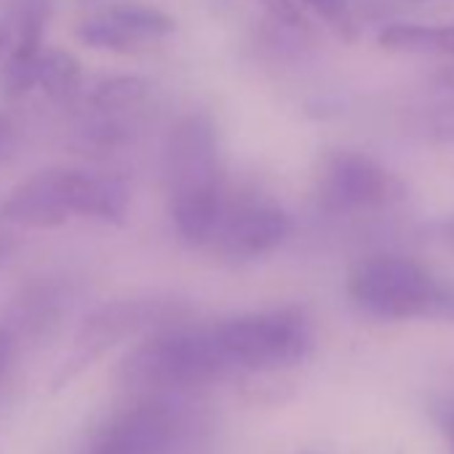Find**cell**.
<instances>
[{
    "label": "cell",
    "mask_w": 454,
    "mask_h": 454,
    "mask_svg": "<svg viewBox=\"0 0 454 454\" xmlns=\"http://www.w3.org/2000/svg\"><path fill=\"white\" fill-rule=\"evenodd\" d=\"M14 142H17V134H14L12 121L0 115V158H6L14 150Z\"/></svg>",
    "instance_id": "cell-18"
},
{
    "label": "cell",
    "mask_w": 454,
    "mask_h": 454,
    "mask_svg": "<svg viewBox=\"0 0 454 454\" xmlns=\"http://www.w3.org/2000/svg\"><path fill=\"white\" fill-rule=\"evenodd\" d=\"M147 91H150L147 81L134 78V75H118V78H107L99 86H94L89 102L94 110L113 115V113H123V110L137 107L147 97Z\"/></svg>",
    "instance_id": "cell-14"
},
{
    "label": "cell",
    "mask_w": 454,
    "mask_h": 454,
    "mask_svg": "<svg viewBox=\"0 0 454 454\" xmlns=\"http://www.w3.org/2000/svg\"><path fill=\"white\" fill-rule=\"evenodd\" d=\"M12 356H14V337L6 326H0V382H4V377L9 372Z\"/></svg>",
    "instance_id": "cell-16"
},
{
    "label": "cell",
    "mask_w": 454,
    "mask_h": 454,
    "mask_svg": "<svg viewBox=\"0 0 454 454\" xmlns=\"http://www.w3.org/2000/svg\"><path fill=\"white\" fill-rule=\"evenodd\" d=\"M6 46H9V33H6L4 27H0V57H4Z\"/></svg>",
    "instance_id": "cell-20"
},
{
    "label": "cell",
    "mask_w": 454,
    "mask_h": 454,
    "mask_svg": "<svg viewBox=\"0 0 454 454\" xmlns=\"http://www.w3.org/2000/svg\"><path fill=\"white\" fill-rule=\"evenodd\" d=\"M380 46L395 54H422V57H454V25L427 27V25H387L380 33Z\"/></svg>",
    "instance_id": "cell-12"
},
{
    "label": "cell",
    "mask_w": 454,
    "mask_h": 454,
    "mask_svg": "<svg viewBox=\"0 0 454 454\" xmlns=\"http://www.w3.org/2000/svg\"><path fill=\"white\" fill-rule=\"evenodd\" d=\"M131 206V187L121 174L86 168H43L17 184L0 216L12 224L46 231L73 216L97 222H123Z\"/></svg>",
    "instance_id": "cell-2"
},
{
    "label": "cell",
    "mask_w": 454,
    "mask_h": 454,
    "mask_svg": "<svg viewBox=\"0 0 454 454\" xmlns=\"http://www.w3.org/2000/svg\"><path fill=\"white\" fill-rule=\"evenodd\" d=\"M83 81V70L81 62L75 59V54L65 51V49H46L41 51L38 59V73H35V86H41V91L54 99V102H67L70 97L78 94Z\"/></svg>",
    "instance_id": "cell-13"
},
{
    "label": "cell",
    "mask_w": 454,
    "mask_h": 454,
    "mask_svg": "<svg viewBox=\"0 0 454 454\" xmlns=\"http://www.w3.org/2000/svg\"><path fill=\"white\" fill-rule=\"evenodd\" d=\"M174 33V20L142 4L110 6L78 25V41L113 54L142 51Z\"/></svg>",
    "instance_id": "cell-10"
},
{
    "label": "cell",
    "mask_w": 454,
    "mask_h": 454,
    "mask_svg": "<svg viewBox=\"0 0 454 454\" xmlns=\"http://www.w3.org/2000/svg\"><path fill=\"white\" fill-rule=\"evenodd\" d=\"M435 239H438V244H443L446 249L454 252V216L435 224Z\"/></svg>",
    "instance_id": "cell-19"
},
{
    "label": "cell",
    "mask_w": 454,
    "mask_h": 454,
    "mask_svg": "<svg viewBox=\"0 0 454 454\" xmlns=\"http://www.w3.org/2000/svg\"><path fill=\"white\" fill-rule=\"evenodd\" d=\"M435 417H438V425H441V430L446 433L449 449H451V454H454V403H441L438 411H435Z\"/></svg>",
    "instance_id": "cell-17"
},
{
    "label": "cell",
    "mask_w": 454,
    "mask_h": 454,
    "mask_svg": "<svg viewBox=\"0 0 454 454\" xmlns=\"http://www.w3.org/2000/svg\"><path fill=\"white\" fill-rule=\"evenodd\" d=\"M231 372L211 326L168 324L123 358L121 382L142 393L171 395L211 385Z\"/></svg>",
    "instance_id": "cell-4"
},
{
    "label": "cell",
    "mask_w": 454,
    "mask_h": 454,
    "mask_svg": "<svg viewBox=\"0 0 454 454\" xmlns=\"http://www.w3.org/2000/svg\"><path fill=\"white\" fill-rule=\"evenodd\" d=\"M318 198L332 214H356L401 200L403 184L372 155L358 150H334L321 163Z\"/></svg>",
    "instance_id": "cell-7"
},
{
    "label": "cell",
    "mask_w": 454,
    "mask_h": 454,
    "mask_svg": "<svg viewBox=\"0 0 454 454\" xmlns=\"http://www.w3.org/2000/svg\"><path fill=\"white\" fill-rule=\"evenodd\" d=\"M43 51V9L30 4L20 22V38L9 49V57L0 67V91L9 99L25 97L35 86L38 59Z\"/></svg>",
    "instance_id": "cell-11"
},
{
    "label": "cell",
    "mask_w": 454,
    "mask_h": 454,
    "mask_svg": "<svg viewBox=\"0 0 454 454\" xmlns=\"http://www.w3.org/2000/svg\"><path fill=\"white\" fill-rule=\"evenodd\" d=\"M292 233V216L268 195L252 192L224 203L216 233L219 254L236 262H249L276 252Z\"/></svg>",
    "instance_id": "cell-9"
},
{
    "label": "cell",
    "mask_w": 454,
    "mask_h": 454,
    "mask_svg": "<svg viewBox=\"0 0 454 454\" xmlns=\"http://www.w3.org/2000/svg\"><path fill=\"white\" fill-rule=\"evenodd\" d=\"M350 302L380 321H454V286L401 254H372L348 273Z\"/></svg>",
    "instance_id": "cell-3"
},
{
    "label": "cell",
    "mask_w": 454,
    "mask_h": 454,
    "mask_svg": "<svg viewBox=\"0 0 454 454\" xmlns=\"http://www.w3.org/2000/svg\"><path fill=\"white\" fill-rule=\"evenodd\" d=\"M163 182L168 214L187 247H203L214 239L224 208L219 145L208 115L182 118L163 145Z\"/></svg>",
    "instance_id": "cell-1"
},
{
    "label": "cell",
    "mask_w": 454,
    "mask_h": 454,
    "mask_svg": "<svg viewBox=\"0 0 454 454\" xmlns=\"http://www.w3.org/2000/svg\"><path fill=\"white\" fill-rule=\"evenodd\" d=\"M174 318H176V305L158 302V300L113 302V305L97 310L81 326L73 353L65 361V366L59 369L57 385L70 382L75 374H81L86 366H91L97 358H102L118 342H123L139 332H153V329L168 326V324H174Z\"/></svg>",
    "instance_id": "cell-8"
},
{
    "label": "cell",
    "mask_w": 454,
    "mask_h": 454,
    "mask_svg": "<svg viewBox=\"0 0 454 454\" xmlns=\"http://www.w3.org/2000/svg\"><path fill=\"white\" fill-rule=\"evenodd\" d=\"M297 4L310 9L316 17H321L342 38H353V20H350L348 0H297Z\"/></svg>",
    "instance_id": "cell-15"
},
{
    "label": "cell",
    "mask_w": 454,
    "mask_h": 454,
    "mask_svg": "<svg viewBox=\"0 0 454 454\" xmlns=\"http://www.w3.org/2000/svg\"><path fill=\"white\" fill-rule=\"evenodd\" d=\"M187 427L190 414L179 401L145 393L97 430L86 454H174Z\"/></svg>",
    "instance_id": "cell-6"
},
{
    "label": "cell",
    "mask_w": 454,
    "mask_h": 454,
    "mask_svg": "<svg viewBox=\"0 0 454 454\" xmlns=\"http://www.w3.org/2000/svg\"><path fill=\"white\" fill-rule=\"evenodd\" d=\"M211 334L233 372H284L310 358L316 332L305 310L276 308L211 324Z\"/></svg>",
    "instance_id": "cell-5"
}]
</instances>
